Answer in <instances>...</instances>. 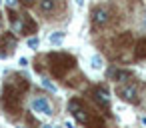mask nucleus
<instances>
[{
    "label": "nucleus",
    "instance_id": "obj_7",
    "mask_svg": "<svg viewBox=\"0 0 146 128\" xmlns=\"http://www.w3.org/2000/svg\"><path fill=\"white\" fill-rule=\"evenodd\" d=\"M32 110L40 112V114H46V116L52 114V106H50V102L46 98H34L32 100Z\"/></svg>",
    "mask_w": 146,
    "mask_h": 128
},
{
    "label": "nucleus",
    "instance_id": "obj_6",
    "mask_svg": "<svg viewBox=\"0 0 146 128\" xmlns=\"http://www.w3.org/2000/svg\"><path fill=\"white\" fill-rule=\"evenodd\" d=\"M132 78V72H128V70H120V68H110L108 70V80H114V82H126V80H130Z\"/></svg>",
    "mask_w": 146,
    "mask_h": 128
},
{
    "label": "nucleus",
    "instance_id": "obj_4",
    "mask_svg": "<svg viewBox=\"0 0 146 128\" xmlns=\"http://www.w3.org/2000/svg\"><path fill=\"white\" fill-rule=\"evenodd\" d=\"M112 18V12L106 8V6H100V8H94L92 10V22L94 26H106Z\"/></svg>",
    "mask_w": 146,
    "mask_h": 128
},
{
    "label": "nucleus",
    "instance_id": "obj_5",
    "mask_svg": "<svg viewBox=\"0 0 146 128\" xmlns=\"http://www.w3.org/2000/svg\"><path fill=\"white\" fill-rule=\"evenodd\" d=\"M90 96H92V100L94 102H98L102 108H110V98H108V92H106V88H102V86H96V88H92L90 90Z\"/></svg>",
    "mask_w": 146,
    "mask_h": 128
},
{
    "label": "nucleus",
    "instance_id": "obj_12",
    "mask_svg": "<svg viewBox=\"0 0 146 128\" xmlns=\"http://www.w3.org/2000/svg\"><path fill=\"white\" fill-rule=\"evenodd\" d=\"M92 68H96V70L102 68V58H100V56H94V58H92Z\"/></svg>",
    "mask_w": 146,
    "mask_h": 128
},
{
    "label": "nucleus",
    "instance_id": "obj_2",
    "mask_svg": "<svg viewBox=\"0 0 146 128\" xmlns=\"http://www.w3.org/2000/svg\"><path fill=\"white\" fill-rule=\"evenodd\" d=\"M2 104H4V108L8 112L16 114L18 108H20V92H18V88H14L12 84H8L4 88V92H2Z\"/></svg>",
    "mask_w": 146,
    "mask_h": 128
},
{
    "label": "nucleus",
    "instance_id": "obj_8",
    "mask_svg": "<svg viewBox=\"0 0 146 128\" xmlns=\"http://www.w3.org/2000/svg\"><path fill=\"white\" fill-rule=\"evenodd\" d=\"M116 44H118L120 48L130 46V44H132V34H130V32H122L120 36H116Z\"/></svg>",
    "mask_w": 146,
    "mask_h": 128
},
{
    "label": "nucleus",
    "instance_id": "obj_9",
    "mask_svg": "<svg viewBox=\"0 0 146 128\" xmlns=\"http://www.w3.org/2000/svg\"><path fill=\"white\" fill-rule=\"evenodd\" d=\"M134 56H136V58H146V38H142V40H138V42H136Z\"/></svg>",
    "mask_w": 146,
    "mask_h": 128
},
{
    "label": "nucleus",
    "instance_id": "obj_3",
    "mask_svg": "<svg viewBox=\"0 0 146 128\" xmlns=\"http://www.w3.org/2000/svg\"><path fill=\"white\" fill-rule=\"evenodd\" d=\"M116 94L126 102H138V88L134 84H122L116 88Z\"/></svg>",
    "mask_w": 146,
    "mask_h": 128
},
{
    "label": "nucleus",
    "instance_id": "obj_15",
    "mask_svg": "<svg viewBox=\"0 0 146 128\" xmlns=\"http://www.w3.org/2000/svg\"><path fill=\"white\" fill-rule=\"evenodd\" d=\"M22 4H26V6H30V4H34V0H20Z\"/></svg>",
    "mask_w": 146,
    "mask_h": 128
},
{
    "label": "nucleus",
    "instance_id": "obj_11",
    "mask_svg": "<svg viewBox=\"0 0 146 128\" xmlns=\"http://www.w3.org/2000/svg\"><path fill=\"white\" fill-rule=\"evenodd\" d=\"M62 38H64V34H62V32H56V34L50 36V42H52V44H58V42H62Z\"/></svg>",
    "mask_w": 146,
    "mask_h": 128
},
{
    "label": "nucleus",
    "instance_id": "obj_10",
    "mask_svg": "<svg viewBox=\"0 0 146 128\" xmlns=\"http://www.w3.org/2000/svg\"><path fill=\"white\" fill-rule=\"evenodd\" d=\"M54 0H40V4H38V8H40V12H44V14H50L52 10H54Z\"/></svg>",
    "mask_w": 146,
    "mask_h": 128
},
{
    "label": "nucleus",
    "instance_id": "obj_13",
    "mask_svg": "<svg viewBox=\"0 0 146 128\" xmlns=\"http://www.w3.org/2000/svg\"><path fill=\"white\" fill-rule=\"evenodd\" d=\"M42 84H44V88H48V90H52V92H56V86H54L52 82H48V80H42Z\"/></svg>",
    "mask_w": 146,
    "mask_h": 128
},
{
    "label": "nucleus",
    "instance_id": "obj_14",
    "mask_svg": "<svg viewBox=\"0 0 146 128\" xmlns=\"http://www.w3.org/2000/svg\"><path fill=\"white\" fill-rule=\"evenodd\" d=\"M28 46L30 48H38V38H30L28 40Z\"/></svg>",
    "mask_w": 146,
    "mask_h": 128
},
{
    "label": "nucleus",
    "instance_id": "obj_1",
    "mask_svg": "<svg viewBox=\"0 0 146 128\" xmlns=\"http://www.w3.org/2000/svg\"><path fill=\"white\" fill-rule=\"evenodd\" d=\"M48 60H50L52 76H56V78H62V76H64L68 70H72L74 64H76L74 56H70V54H62V52H54V54H50Z\"/></svg>",
    "mask_w": 146,
    "mask_h": 128
}]
</instances>
